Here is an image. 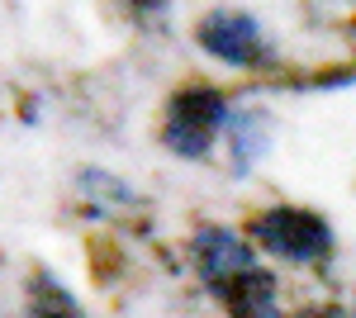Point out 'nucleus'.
Returning a JSON list of instances; mask_svg holds the SVG:
<instances>
[{
  "mask_svg": "<svg viewBox=\"0 0 356 318\" xmlns=\"http://www.w3.org/2000/svg\"><path fill=\"white\" fill-rule=\"evenodd\" d=\"M228 95H223L219 86H181L171 100H166V114H162V143L176 152V157L186 161H200L209 148H214V138L228 129Z\"/></svg>",
  "mask_w": 356,
  "mask_h": 318,
  "instance_id": "nucleus-1",
  "label": "nucleus"
},
{
  "mask_svg": "<svg viewBox=\"0 0 356 318\" xmlns=\"http://www.w3.org/2000/svg\"><path fill=\"white\" fill-rule=\"evenodd\" d=\"M247 238L261 252L295 266H323L332 257V228L314 209H300V205H271V209L252 214Z\"/></svg>",
  "mask_w": 356,
  "mask_h": 318,
  "instance_id": "nucleus-2",
  "label": "nucleus"
},
{
  "mask_svg": "<svg viewBox=\"0 0 356 318\" xmlns=\"http://www.w3.org/2000/svg\"><path fill=\"white\" fill-rule=\"evenodd\" d=\"M195 43L209 57L228 62V67H261L271 57L266 38H261V24L247 10H209L195 24Z\"/></svg>",
  "mask_w": 356,
  "mask_h": 318,
  "instance_id": "nucleus-3",
  "label": "nucleus"
},
{
  "mask_svg": "<svg viewBox=\"0 0 356 318\" xmlns=\"http://www.w3.org/2000/svg\"><path fill=\"white\" fill-rule=\"evenodd\" d=\"M195 262H200V276L209 280V290H219L228 280L257 271L252 242L238 238L233 228H204V233H195Z\"/></svg>",
  "mask_w": 356,
  "mask_h": 318,
  "instance_id": "nucleus-4",
  "label": "nucleus"
},
{
  "mask_svg": "<svg viewBox=\"0 0 356 318\" xmlns=\"http://www.w3.org/2000/svg\"><path fill=\"white\" fill-rule=\"evenodd\" d=\"M223 299V309L233 318H280L275 314V280L271 271H247V276H238V280H228V285H219L214 290Z\"/></svg>",
  "mask_w": 356,
  "mask_h": 318,
  "instance_id": "nucleus-5",
  "label": "nucleus"
},
{
  "mask_svg": "<svg viewBox=\"0 0 356 318\" xmlns=\"http://www.w3.org/2000/svg\"><path fill=\"white\" fill-rule=\"evenodd\" d=\"M228 138H233V171L243 176V171H252V161L271 148V114H261L252 105L233 109L228 114Z\"/></svg>",
  "mask_w": 356,
  "mask_h": 318,
  "instance_id": "nucleus-6",
  "label": "nucleus"
},
{
  "mask_svg": "<svg viewBox=\"0 0 356 318\" xmlns=\"http://www.w3.org/2000/svg\"><path fill=\"white\" fill-rule=\"evenodd\" d=\"M29 318H81V304L53 271H33L29 276Z\"/></svg>",
  "mask_w": 356,
  "mask_h": 318,
  "instance_id": "nucleus-7",
  "label": "nucleus"
},
{
  "mask_svg": "<svg viewBox=\"0 0 356 318\" xmlns=\"http://www.w3.org/2000/svg\"><path fill=\"white\" fill-rule=\"evenodd\" d=\"M81 190L90 195V205L100 214H124L129 205H138V195L110 171H81Z\"/></svg>",
  "mask_w": 356,
  "mask_h": 318,
  "instance_id": "nucleus-8",
  "label": "nucleus"
},
{
  "mask_svg": "<svg viewBox=\"0 0 356 318\" xmlns=\"http://www.w3.org/2000/svg\"><path fill=\"white\" fill-rule=\"evenodd\" d=\"M138 10H157V5H162V0H134Z\"/></svg>",
  "mask_w": 356,
  "mask_h": 318,
  "instance_id": "nucleus-9",
  "label": "nucleus"
}]
</instances>
